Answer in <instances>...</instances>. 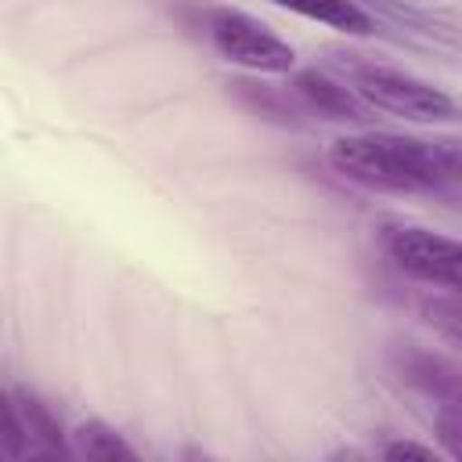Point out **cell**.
<instances>
[{"label": "cell", "instance_id": "cell-10", "mask_svg": "<svg viewBox=\"0 0 462 462\" xmlns=\"http://www.w3.org/2000/svg\"><path fill=\"white\" fill-rule=\"evenodd\" d=\"M437 440L448 458H462V404H440L437 408Z\"/></svg>", "mask_w": 462, "mask_h": 462}, {"label": "cell", "instance_id": "cell-11", "mask_svg": "<svg viewBox=\"0 0 462 462\" xmlns=\"http://www.w3.org/2000/svg\"><path fill=\"white\" fill-rule=\"evenodd\" d=\"M444 451L433 444H415V440H390L383 448V458H440Z\"/></svg>", "mask_w": 462, "mask_h": 462}, {"label": "cell", "instance_id": "cell-4", "mask_svg": "<svg viewBox=\"0 0 462 462\" xmlns=\"http://www.w3.org/2000/svg\"><path fill=\"white\" fill-rule=\"evenodd\" d=\"M383 253L404 278L462 292V238L419 224H397L383 231Z\"/></svg>", "mask_w": 462, "mask_h": 462}, {"label": "cell", "instance_id": "cell-5", "mask_svg": "<svg viewBox=\"0 0 462 462\" xmlns=\"http://www.w3.org/2000/svg\"><path fill=\"white\" fill-rule=\"evenodd\" d=\"M292 94L318 116L325 119H339V123H368L375 116V108L346 83L332 79L321 69H300L292 76Z\"/></svg>", "mask_w": 462, "mask_h": 462}, {"label": "cell", "instance_id": "cell-1", "mask_svg": "<svg viewBox=\"0 0 462 462\" xmlns=\"http://www.w3.org/2000/svg\"><path fill=\"white\" fill-rule=\"evenodd\" d=\"M325 162L350 184L386 195H430L462 188V141L408 134H343L325 148Z\"/></svg>", "mask_w": 462, "mask_h": 462}, {"label": "cell", "instance_id": "cell-6", "mask_svg": "<svg viewBox=\"0 0 462 462\" xmlns=\"http://www.w3.org/2000/svg\"><path fill=\"white\" fill-rule=\"evenodd\" d=\"M7 397L14 401L22 422H25V433H29V448L32 455L29 458H69L72 455V444L65 440V430L61 422L54 419V411L29 390H7Z\"/></svg>", "mask_w": 462, "mask_h": 462}, {"label": "cell", "instance_id": "cell-7", "mask_svg": "<svg viewBox=\"0 0 462 462\" xmlns=\"http://www.w3.org/2000/svg\"><path fill=\"white\" fill-rule=\"evenodd\" d=\"M300 18H310V22H321L328 29H339L346 36H368L375 32V22L365 7H357L354 0H271Z\"/></svg>", "mask_w": 462, "mask_h": 462}, {"label": "cell", "instance_id": "cell-2", "mask_svg": "<svg viewBox=\"0 0 462 462\" xmlns=\"http://www.w3.org/2000/svg\"><path fill=\"white\" fill-rule=\"evenodd\" d=\"M350 87L375 108L397 119H411V123H444L455 119L458 108L455 101L426 83L422 76L397 69V65H383V61H357L350 65Z\"/></svg>", "mask_w": 462, "mask_h": 462}, {"label": "cell", "instance_id": "cell-3", "mask_svg": "<svg viewBox=\"0 0 462 462\" xmlns=\"http://www.w3.org/2000/svg\"><path fill=\"white\" fill-rule=\"evenodd\" d=\"M206 36L227 65L263 72V76H282V72L296 69V51L278 32H271L260 18H253L245 11H235V7L209 11Z\"/></svg>", "mask_w": 462, "mask_h": 462}, {"label": "cell", "instance_id": "cell-8", "mask_svg": "<svg viewBox=\"0 0 462 462\" xmlns=\"http://www.w3.org/2000/svg\"><path fill=\"white\" fill-rule=\"evenodd\" d=\"M404 379L415 383L426 397H433L437 408L440 404H462V372L437 354H411L404 361Z\"/></svg>", "mask_w": 462, "mask_h": 462}, {"label": "cell", "instance_id": "cell-9", "mask_svg": "<svg viewBox=\"0 0 462 462\" xmlns=\"http://www.w3.org/2000/svg\"><path fill=\"white\" fill-rule=\"evenodd\" d=\"M72 455L79 458H97V462H134L137 451L123 440V433L116 426H108L105 419H87L69 433Z\"/></svg>", "mask_w": 462, "mask_h": 462}]
</instances>
